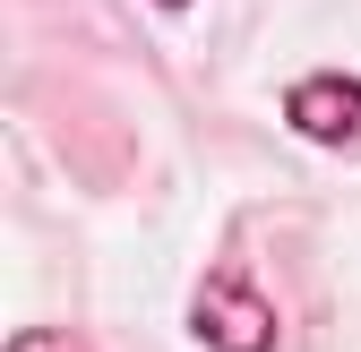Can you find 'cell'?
I'll return each mask as SVG.
<instances>
[{
  "instance_id": "6da1fadb",
  "label": "cell",
  "mask_w": 361,
  "mask_h": 352,
  "mask_svg": "<svg viewBox=\"0 0 361 352\" xmlns=\"http://www.w3.org/2000/svg\"><path fill=\"white\" fill-rule=\"evenodd\" d=\"M190 335H198L207 352H276V301H267L241 267H224V275H207L198 301H190Z\"/></svg>"
},
{
  "instance_id": "7a4b0ae2",
  "label": "cell",
  "mask_w": 361,
  "mask_h": 352,
  "mask_svg": "<svg viewBox=\"0 0 361 352\" xmlns=\"http://www.w3.org/2000/svg\"><path fill=\"white\" fill-rule=\"evenodd\" d=\"M284 120L301 129L310 146H361V77L344 69H319V77H293V95H284Z\"/></svg>"
},
{
  "instance_id": "3957f363",
  "label": "cell",
  "mask_w": 361,
  "mask_h": 352,
  "mask_svg": "<svg viewBox=\"0 0 361 352\" xmlns=\"http://www.w3.org/2000/svg\"><path fill=\"white\" fill-rule=\"evenodd\" d=\"M9 352H86V344L61 335V327H26V335H9Z\"/></svg>"
},
{
  "instance_id": "277c9868",
  "label": "cell",
  "mask_w": 361,
  "mask_h": 352,
  "mask_svg": "<svg viewBox=\"0 0 361 352\" xmlns=\"http://www.w3.org/2000/svg\"><path fill=\"white\" fill-rule=\"evenodd\" d=\"M155 9H190V0H155Z\"/></svg>"
}]
</instances>
